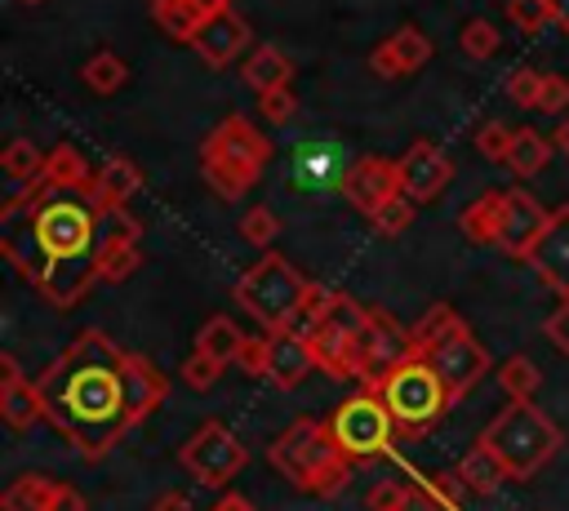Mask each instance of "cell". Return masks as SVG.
Here are the masks:
<instances>
[{
    "instance_id": "6da1fadb",
    "label": "cell",
    "mask_w": 569,
    "mask_h": 511,
    "mask_svg": "<svg viewBox=\"0 0 569 511\" xmlns=\"http://www.w3.org/2000/svg\"><path fill=\"white\" fill-rule=\"evenodd\" d=\"M44 422L84 458H107L169 395V378L102 329H80L36 378Z\"/></svg>"
},
{
    "instance_id": "7a4b0ae2",
    "label": "cell",
    "mask_w": 569,
    "mask_h": 511,
    "mask_svg": "<svg viewBox=\"0 0 569 511\" xmlns=\"http://www.w3.org/2000/svg\"><path fill=\"white\" fill-rule=\"evenodd\" d=\"M0 249L53 307H76L98 284V204L89 191L49 187L44 173L0 209Z\"/></svg>"
},
{
    "instance_id": "3957f363",
    "label": "cell",
    "mask_w": 569,
    "mask_h": 511,
    "mask_svg": "<svg viewBox=\"0 0 569 511\" xmlns=\"http://www.w3.org/2000/svg\"><path fill=\"white\" fill-rule=\"evenodd\" d=\"M267 462L302 493L316 498H338L351 480V462L338 453L333 435L325 422L316 418H298L289 422L271 444H267Z\"/></svg>"
},
{
    "instance_id": "277c9868",
    "label": "cell",
    "mask_w": 569,
    "mask_h": 511,
    "mask_svg": "<svg viewBox=\"0 0 569 511\" xmlns=\"http://www.w3.org/2000/svg\"><path fill=\"white\" fill-rule=\"evenodd\" d=\"M480 449H489L498 458V467L507 471V480H533L560 449V427L529 400V404H507L480 435Z\"/></svg>"
},
{
    "instance_id": "5b68a950",
    "label": "cell",
    "mask_w": 569,
    "mask_h": 511,
    "mask_svg": "<svg viewBox=\"0 0 569 511\" xmlns=\"http://www.w3.org/2000/svg\"><path fill=\"white\" fill-rule=\"evenodd\" d=\"M271 160V142L262 138V129L249 124V116L231 111L200 147V173L204 182L222 196V200H240L267 169Z\"/></svg>"
},
{
    "instance_id": "8992f818",
    "label": "cell",
    "mask_w": 569,
    "mask_h": 511,
    "mask_svg": "<svg viewBox=\"0 0 569 511\" xmlns=\"http://www.w3.org/2000/svg\"><path fill=\"white\" fill-rule=\"evenodd\" d=\"M311 298V280L280 253H262L240 280H236V302L267 329V333H284L302 324Z\"/></svg>"
},
{
    "instance_id": "52a82bcc",
    "label": "cell",
    "mask_w": 569,
    "mask_h": 511,
    "mask_svg": "<svg viewBox=\"0 0 569 511\" xmlns=\"http://www.w3.org/2000/svg\"><path fill=\"white\" fill-rule=\"evenodd\" d=\"M325 427H329L338 453H342L351 467H356V462L387 458L391 444L400 440L396 418H391L382 391H373V387H360L356 395H347V400L325 418Z\"/></svg>"
},
{
    "instance_id": "ba28073f",
    "label": "cell",
    "mask_w": 569,
    "mask_h": 511,
    "mask_svg": "<svg viewBox=\"0 0 569 511\" xmlns=\"http://www.w3.org/2000/svg\"><path fill=\"white\" fill-rule=\"evenodd\" d=\"M378 391H382V400H387V409H391V418H396L400 440H418V435L436 431L440 418L453 409V400H449L440 373H436L427 360L400 364Z\"/></svg>"
},
{
    "instance_id": "9c48e42d",
    "label": "cell",
    "mask_w": 569,
    "mask_h": 511,
    "mask_svg": "<svg viewBox=\"0 0 569 511\" xmlns=\"http://www.w3.org/2000/svg\"><path fill=\"white\" fill-rule=\"evenodd\" d=\"M413 360V342H409V329L400 320H391L387 311H373L369 307V320L365 329L351 338V382L360 387H382L400 364Z\"/></svg>"
},
{
    "instance_id": "30bf717a",
    "label": "cell",
    "mask_w": 569,
    "mask_h": 511,
    "mask_svg": "<svg viewBox=\"0 0 569 511\" xmlns=\"http://www.w3.org/2000/svg\"><path fill=\"white\" fill-rule=\"evenodd\" d=\"M178 462H182L200 484L213 489V484H227V480L249 462V449L236 440V431H231L227 422L209 418V422H200V427L182 440Z\"/></svg>"
},
{
    "instance_id": "8fae6325",
    "label": "cell",
    "mask_w": 569,
    "mask_h": 511,
    "mask_svg": "<svg viewBox=\"0 0 569 511\" xmlns=\"http://www.w3.org/2000/svg\"><path fill=\"white\" fill-rule=\"evenodd\" d=\"M436 373H440V382H445V391H449V400L458 404L485 373H489V351L476 342V333H471V324L462 320L458 329H449L427 355H422Z\"/></svg>"
},
{
    "instance_id": "7c38bea8",
    "label": "cell",
    "mask_w": 569,
    "mask_h": 511,
    "mask_svg": "<svg viewBox=\"0 0 569 511\" xmlns=\"http://www.w3.org/2000/svg\"><path fill=\"white\" fill-rule=\"evenodd\" d=\"M547 222H551V209H542L529 191L507 187V191H502V213H498L493 244H498L507 258H525V262H529V253H533V244L542 240Z\"/></svg>"
},
{
    "instance_id": "4fadbf2b",
    "label": "cell",
    "mask_w": 569,
    "mask_h": 511,
    "mask_svg": "<svg viewBox=\"0 0 569 511\" xmlns=\"http://www.w3.org/2000/svg\"><path fill=\"white\" fill-rule=\"evenodd\" d=\"M342 196L351 209H360L365 218H373L391 196H400V178H396V160L387 156H356L347 164V173L338 178Z\"/></svg>"
},
{
    "instance_id": "5bb4252c",
    "label": "cell",
    "mask_w": 569,
    "mask_h": 511,
    "mask_svg": "<svg viewBox=\"0 0 569 511\" xmlns=\"http://www.w3.org/2000/svg\"><path fill=\"white\" fill-rule=\"evenodd\" d=\"M396 178H400V196H409L413 204H422V200H436V196L445 191V182L453 178V164H449V156H445L436 142L418 138V142L396 160Z\"/></svg>"
},
{
    "instance_id": "9a60e30c",
    "label": "cell",
    "mask_w": 569,
    "mask_h": 511,
    "mask_svg": "<svg viewBox=\"0 0 569 511\" xmlns=\"http://www.w3.org/2000/svg\"><path fill=\"white\" fill-rule=\"evenodd\" d=\"M316 369L311 342L302 329H284V333H262V378L280 391H293L307 373Z\"/></svg>"
},
{
    "instance_id": "2e32d148",
    "label": "cell",
    "mask_w": 569,
    "mask_h": 511,
    "mask_svg": "<svg viewBox=\"0 0 569 511\" xmlns=\"http://www.w3.org/2000/svg\"><path fill=\"white\" fill-rule=\"evenodd\" d=\"M191 49L200 53V62H204V67L222 71V67H231V62L249 49V22H244L236 9L213 13V18H204V22H200V31L191 36Z\"/></svg>"
},
{
    "instance_id": "e0dca14e",
    "label": "cell",
    "mask_w": 569,
    "mask_h": 511,
    "mask_svg": "<svg viewBox=\"0 0 569 511\" xmlns=\"http://www.w3.org/2000/svg\"><path fill=\"white\" fill-rule=\"evenodd\" d=\"M529 267L538 271V280L547 289H556L560 298H569V204L551 209V222H547L542 240L529 253Z\"/></svg>"
},
{
    "instance_id": "ac0fdd59",
    "label": "cell",
    "mask_w": 569,
    "mask_h": 511,
    "mask_svg": "<svg viewBox=\"0 0 569 511\" xmlns=\"http://www.w3.org/2000/svg\"><path fill=\"white\" fill-rule=\"evenodd\" d=\"M0 369H4V382H0V413L9 422V431H27L44 418V400H40V387L22 378L18 360L4 351L0 355Z\"/></svg>"
},
{
    "instance_id": "d6986e66",
    "label": "cell",
    "mask_w": 569,
    "mask_h": 511,
    "mask_svg": "<svg viewBox=\"0 0 569 511\" xmlns=\"http://www.w3.org/2000/svg\"><path fill=\"white\" fill-rule=\"evenodd\" d=\"M133 191H142V169H138L129 156H107V164L98 169L89 196H93L98 209H116V204H124Z\"/></svg>"
},
{
    "instance_id": "ffe728a7",
    "label": "cell",
    "mask_w": 569,
    "mask_h": 511,
    "mask_svg": "<svg viewBox=\"0 0 569 511\" xmlns=\"http://www.w3.org/2000/svg\"><path fill=\"white\" fill-rule=\"evenodd\" d=\"M240 76H244L249 89L271 93V89H289V80H293V62H289L276 44H253L249 58H244V67H240Z\"/></svg>"
},
{
    "instance_id": "44dd1931",
    "label": "cell",
    "mask_w": 569,
    "mask_h": 511,
    "mask_svg": "<svg viewBox=\"0 0 569 511\" xmlns=\"http://www.w3.org/2000/svg\"><path fill=\"white\" fill-rule=\"evenodd\" d=\"M93 169L89 160L71 147V142H58L49 156H44V182L49 187H62V191H93Z\"/></svg>"
},
{
    "instance_id": "7402d4cb",
    "label": "cell",
    "mask_w": 569,
    "mask_h": 511,
    "mask_svg": "<svg viewBox=\"0 0 569 511\" xmlns=\"http://www.w3.org/2000/svg\"><path fill=\"white\" fill-rule=\"evenodd\" d=\"M453 480H458L467 493H480V498H489V493H498V489H502L507 471L498 467V458H493L489 449L471 444V449L462 453V462L453 467Z\"/></svg>"
},
{
    "instance_id": "603a6c76",
    "label": "cell",
    "mask_w": 569,
    "mask_h": 511,
    "mask_svg": "<svg viewBox=\"0 0 569 511\" xmlns=\"http://www.w3.org/2000/svg\"><path fill=\"white\" fill-rule=\"evenodd\" d=\"M244 342H249V338L240 333V324H236L231 315H213V320H204V324H200V333H196V351L213 355L222 369H227L231 360H240Z\"/></svg>"
},
{
    "instance_id": "cb8c5ba5",
    "label": "cell",
    "mask_w": 569,
    "mask_h": 511,
    "mask_svg": "<svg viewBox=\"0 0 569 511\" xmlns=\"http://www.w3.org/2000/svg\"><path fill=\"white\" fill-rule=\"evenodd\" d=\"M498 213H502V191H485L476 196L462 213H458V227L471 244H493V231H498Z\"/></svg>"
},
{
    "instance_id": "d4e9b609",
    "label": "cell",
    "mask_w": 569,
    "mask_h": 511,
    "mask_svg": "<svg viewBox=\"0 0 569 511\" xmlns=\"http://www.w3.org/2000/svg\"><path fill=\"white\" fill-rule=\"evenodd\" d=\"M147 9H151V18H156L173 40H187V44H191V36L200 31V22L209 18L196 0H147Z\"/></svg>"
},
{
    "instance_id": "484cf974",
    "label": "cell",
    "mask_w": 569,
    "mask_h": 511,
    "mask_svg": "<svg viewBox=\"0 0 569 511\" xmlns=\"http://www.w3.org/2000/svg\"><path fill=\"white\" fill-rule=\"evenodd\" d=\"M53 493H58V480H49V475H18L4 489L0 507L4 511H53Z\"/></svg>"
},
{
    "instance_id": "4316f807",
    "label": "cell",
    "mask_w": 569,
    "mask_h": 511,
    "mask_svg": "<svg viewBox=\"0 0 569 511\" xmlns=\"http://www.w3.org/2000/svg\"><path fill=\"white\" fill-rule=\"evenodd\" d=\"M369 511H445L431 489L418 484H378L369 493Z\"/></svg>"
},
{
    "instance_id": "83f0119b",
    "label": "cell",
    "mask_w": 569,
    "mask_h": 511,
    "mask_svg": "<svg viewBox=\"0 0 569 511\" xmlns=\"http://www.w3.org/2000/svg\"><path fill=\"white\" fill-rule=\"evenodd\" d=\"M138 236H142V227H138V218H133L124 204L98 209V253L129 249V244H138ZM98 262H102V258H98Z\"/></svg>"
},
{
    "instance_id": "f1b7e54d",
    "label": "cell",
    "mask_w": 569,
    "mask_h": 511,
    "mask_svg": "<svg viewBox=\"0 0 569 511\" xmlns=\"http://www.w3.org/2000/svg\"><path fill=\"white\" fill-rule=\"evenodd\" d=\"M458 324H462V315H458L449 302H431V307H427V315H422V320L409 329L413 360H422V355H427V351H431V347H436V342H440L449 329H458Z\"/></svg>"
},
{
    "instance_id": "f546056e",
    "label": "cell",
    "mask_w": 569,
    "mask_h": 511,
    "mask_svg": "<svg viewBox=\"0 0 569 511\" xmlns=\"http://www.w3.org/2000/svg\"><path fill=\"white\" fill-rule=\"evenodd\" d=\"M0 164H4V178L13 182V191H18V187H27V182H36L44 173V151L31 138H13L4 147V156H0Z\"/></svg>"
},
{
    "instance_id": "4dcf8cb0",
    "label": "cell",
    "mask_w": 569,
    "mask_h": 511,
    "mask_svg": "<svg viewBox=\"0 0 569 511\" xmlns=\"http://www.w3.org/2000/svg\"><path fill=\"white\" fill-rule=\"evenodd\" d=\"M551 160V142L533 129H516V142H511V156H507V169L516 178H533L538 169H547Z\"/></svg>"
},
{
    "instance_id": "1f68e13d",
    "label": "cell",
    "mask_w": 569,
    "mask_h": 511,
    "mask_svg": "<svg viewBox=\"0 0 569 511\" xmlns=\"http://www.w3.org/2000/svg\"><path fill=\"white\" fill-rule=\"evenodd\" d=\"M498 382L511 395V404H529L538 395V387H542V373H538V364L529 355H511V360H502Z\"/></svg>"
},
{
    "instance_id": "d6a6232c",
    "label": "cell",
    "mask_w": 569,
    "mask_h": 511,
    "mask_svg": "<svg viewBox=\"0 0 569 511\" xmlns=\"http://www.w3.org/2000/svg\"><path fill=\"white\" fill-rule=\"evenodd\" d=\"M80 80H84L93 93H116V89L129 80V67H124V58H120V53L102 49V53H93V58L80 67Z\"/></svg>"
},
{
    "instance_id": "836d02e7",
    "label": "cell",
    "mask_w": 569,
    "mask_h": 511,
    "mask_svg": "<svg viewBox=\"0 0 569 511\" xmlns=\"http://www.w3.org/2000/svg\"><path fill=\"white\" fill-rule=\"evenodd\" d=\"M498 44H502V36H498V27H493V22H485V18H467V22H462V31H458V49H462L467 58H476V62L493 58V53H498Z\"/></svg>"
},
{
    "instance_id": "e575fe53",
    "label": "cell",
    "mask_w": 569,
    "mask_h": 511,
    "mask_svg": "<svg viewBox=\"0 0 569 511\" xmlns=\"http://www.w3.org/2000/svg\"><path fill=\"white\" fill-rule=\"evenodd\" d=\"M387 44H391V53L400 58L405 76H409V71H418V67H427V58H431V40H427L418 27H400Z\"/></svg>"
},
{
    "instance_id": "d590c367",
    "label": "cell",
    "mask_w": 569,
    "mask_h": 511,
    "mask_svg": "<svg viewBox=\"0 0 569 511\" xmlns=\"http://www.w3.org/2000/svg\"><path fill=\"white\" fill-rule=\"evenodd\" d=\"M511 142H516V129H511V124H502V120H485V124L476 129V147H480V156H485V160H502V164H507Z\"/></svg>"
},
{
    "instance_id": "8d00e7d4",
    "label": "cell",
    "mask_w": 569,
    "mask_h": 511,
    "mask_svg": "<svg viewBox=\"0 0 569 511\" xmlns=\"http://www.w3.org/2000/svg\"><path fill=\"white\" fill-rule=\"evenodd\" d=\"M542 71H533V67H516L511 76H507V98L516 102V107H529V111H538V93H542Z\"/></svg>"
},
{
    "instance_id": "74e56055",
    "label": "cell",
    "mask_w": 569,
    "mask_h": 511,
    "mask_svg": "<svg viewBox=\"0 0 569 511\" xmlns=\"http://www.w3.org/2000/svg\"><path fill=\"white\" fill-rule=\"evenodd\" d=\"M369 222L378 227V236H405L409 222H413V200H409V196H391Z\"/></svg>"
},
{
    "instance_id": "f35d334b",
    "label": "cell",
    "mask_w": 569,
    "mask_h": 511,
    "mask_svg": "<svg viewBox=\"0 0 569 511\" xmlns=\"http://www.w3.org/2000/svg\"><path fill=\"white\" fill-rule=\"evenodd\" d=\"M240 236L249 240V244H258V249H267L276 236H280V218L267 209V204H253L244 218H240Z\"/></svg>"
},
{
    "instance_id": "ab89813d",
    "label": "cell",
    "mask_w": 569,
    "mask_h": 511,
    "mask_svg": "<svg viewBox=\"0 0 569 511\" xmlns=\"http://www.w3.org/2000/svg\"><path fill=\"white\" fill-rule=\"evenodd\" d=\"M138 267H142V249H138V244H129V249H111V253H102V262H98V280H107V284H124Z\"/></svg>"
},
{
    "instance_id": "60d3db41",
    "label": "cell",
    "mask_w": 569,
    "mask_h": 511,
    "mask_svg": "<svg viewBox=\"0 0 569 511\" xmlns=\"http://www.w3.org/2000/svg\"><path fill=\"white\" fill-rule=\"evenodd\" d=\"M507 18H511L525 36H538V31L551 22V4H547V0H507Z\"/></svg>"
},
{
    "instance_id": "b9f144b4",
    "label": "cell",
    "mask_w": 569,
    "mask_h": 511,
    "mask_svg": "<svg viewBox=\"0 0 569 511\" xmlns=\"http://www.w3.org/2000/svg\"><path fill=\"white\" fill-rule=\"evenodd\" d=\"M191 391H209L218 378H222V364L213 360V355H204V351H191L187 355V364H182V373H178Z\"/></svg>"
},
{
    "instance_id": "7bdbcfd3",
    "label": "cell",
    "mask_w": 569,
    "mask_h": 511,
    "mask_svg": "<svg viewBox=\"0 0 569 511\" xmlns=\"http://www.w3.org/2000/svg\"><path fill=\"white\" fill-rule=\"evenodd\" d=\"M258 107H262V120L284 124V120L298 116V93H289V89H271V93H258Z\"/></svg>"
},
{
    "instance_id": "ee69618b",
    "label": "cell",
    "mask_w": 569,
    "mask_h": 511,
    "mask_svg": "<svg viewBox=\"0 0 569 511\" xmlns=\"http://www.w3.org/2000/svg\"><path fill=\"white\" fill-rule=\"evenodd\" d=\"M569 107V80L565 76H547L542 80V93H538V111L542 116H560Z\"/></svg>"
},
{
    "instance_id": "f6af8a7d",
    "label": "cell",
    "mask_w": 569,
    "mask_h": 511,
    "mask_svg": "<svg viewBox=\"0 0 569 511\" xmlns=\"http://www.w3.org/2000/svg\"><path fill=\"white\" fill-rule=\"evenodd\" d=\"M542 333H547V342H551L560 355H569V298L542 320Z\"/></svg>"
},
{
    "instance_id": "bcb514c9",
    "label": "cell",
    "mask_w": 569,
    "mask_h": 511,
    "mask_svg": "<svg viewBox=\"0 0 569 511\" xmlns=\"http://www.w3.org/2000/svg\"><path fill=\"white\" fill-rule=\"evenodd\" d=\"M369 67H373V76H382V80H396V76H405V67H400V58L391 53V44L382 40L373 53H369Z\"/></svg>"
},
{
    "instance_id": "7dc6e473",
    "label": "cell",
    "mask_w": 569,
    "mask_h": 511,
    "mask_svg": "<svg viewBox=\"0 0 569 511\" xmlns=\"http://www.w3.org/2000/svg\"><path fill=\"white\" fill-rule=\"evenodd\" d=\"M53 511H89V502H84V493H80V489H71V484H62V480H58Z\"/></svg>"
},
{
    "instance_id": "c3c4849f",
    "label": "cell",
    "mask_w": 569,
    "mask_h": 511,
    "mask_svg": "<svg viewBox=\"0 0 569 511\" xmlns=\"http://www.w3.org/2000/svg\"><path fill=\"white\" fill-rule=\"evenodd\" d=\"M244 373H253V378H262V338H249L244 342V351H240V360H236Z\"/></svg>"
},
{
    "instance_id": "681fc988",
    "label": "cell",
    "mask_w": 569,
    "mask_h": 511,
    "mask_svg": "<svg viewBox=\"0 0 569 511\" xmlns=\"http://www.w3.org/2000/svg\"><path fill=\"white\" fill-rule=\"evenodd\" d=\"M147 511H196V507H191V498H187V493L169 489V493H160V498H156Z\"/></svg>"
},
{
    "instance_id": "f907efd6",
    "label": "cell",
    "mask_w": 569,
    "mask_h": 511,
    "mask_svg": "<svg viewBox=\"0 0 569 511\" xmlns=\"http://www.w3.org/2000/svg\"><path fill=\"white\" fill-rule=\"evenodd\" d=\"M209 511H258V507H253L244 493H222V498H218Z\"/></svg>"
},
{
    "instance_id": "816d5d0a",
    "label": "cell",
    "mask_w": 569,
    "mask_h": 511,
    "mask_svg": "<svg viewBox=\"0 0 569 511\" xmlns=\"http://www.w3.org/2000/svg\"><path fill=\"white\" fill-rule=\"evenodd\" d=\"M547 4H551V22L569 36V0H547Z\"/></svg>"
},
{
    "instance_id": "f5cc1de1",
    "label": "cell",
    "mask_w": 569,
    "mask_h": 511,
    "mask_svg": "<svg viewBox=\"0 0 569 511\" xmlns=\"http://www.w3.org/2000/svg\"><path fill=\"white\" fill-rule=\"evenodd\" d=\"M551 142H556V151H565V156H569V120H560V124H556V138H551Z\"/></svg>"
},
{
    "instance_id": "db71d44e",
    "label": "cell",
    "mask_w": 569,
    "mask_h": 511,
    "mask_svg": "<svg viewBox=\"0 0 569 511\" xmlns=\"http://www.w3.org/2000/svg\"><path fill=\"white\" fill-rule=\"evenodd\" d=\"M196 4H200V9L209 13V18H213V13H227V9H231V0H196Z\"/></svg>"
},
{
    "instance_id": "11a10c76",
    "label": "cell",
    "mask_w": 569,
    "mask_h": 511,
    "mask_svg": "<svg viewBox=\"0 0 569 511\" xmlns=\"http://www.w3.org/2000/svg\"><path fill=\"white\" fill-rule=\"evenodd\" d=\"M22 4H40V0H22Z\"/></svg>"
}]
</instances>
